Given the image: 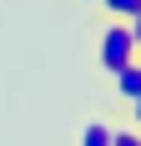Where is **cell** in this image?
<instances>
[{
    "mask_svg": "<svg viewBox=\"0 0 141 146\" xmlns=\"http://www.w3.org/2000/svg\"><path fill=\"white\" fill-rule=\"evenodd\" d=\"M76 5H101V0H76Z\"/></svg>",
    "mask_w": 141,
    "mask_h": 146,
    "instance_id": "8",
    "label": "cell"
},
{
    "mask_svg": "<svg viewBox=\"0 0 141 146\" xmlns=\"http://www.w3.org/2000/svg\"><path fill=\"white\" fill-rule=\"evenodd\" d=\"M111 146H141V131L121 121V126H116V136H111Z\"/></svg>",
    "mask_w": 141,
    "mask_h": 146,
    "instance_id": "5",
    "label": "cell"
},
{
    "mask_svg": "<svg viewBox=\"0 0 141 146\" xmlns=\"http://www.w3.org/2000/svg\"><path fill=\"white\" fill-rule=\"evenodd\" d=\"M141 50H136V40H131V25L126 20H111V25L101 30V40H96V66L106 76H116L121 66H131Z\"/></svg>",
    "mask_w": 141,
    "mask_h": 146,
    "instance_id": "1",
    "label": "cell"
},
{
    "mask_svg": "<svg viewBox=\"0 0 141 146\" xmlns=\"http://www.w3.org/2000/svg\"><path fill=\"white\" fill-rule=\"evenodd\" d=\"M111 136H116V121H106V116H91L76 131V146H111Z\"/></svg>",
    "mask_w": 141,
    "mask_h": 146,
    "instance_id": "3",
    "label": "cell"
},
{
    "mask_svg": "<svg viewBox=\"0 0 141 146\" xmlns=\"http://www.w3.org/2000/svg\"><path fill=\"white\" fill-rule=\"evenodd\" d=\"M126 126H136V131H141V101H136V106H126Z\"/></svg>",
    "mask_w": 141,
    "mask_h": 146,
    "instance_id": "7",
    "label": "cell"
},
{
    "mask_svg": "<svg viewBox=\"0 0 141 146\" xmlns=\"http://www.w3.org/2000/svg\"><path fill=\"white\" fill-rule=\"evenodd\" d=\"M101 10L111 15V20H131V15L141 10V0H101Z\"/></svg>",
    "mask_w": 141,
    "mask_h": 146,
    "instance_id": "4",
    "label": "cell"
},
{
    "mask_svg": "<svg viewBox=\"0 0 141 146\" xmlns=\"http://www.w3.org/2000/svg\"><path fill=\"white\" fill-rule=\"evenodd\" d=\"M136 60H141V56H136Z\"/></svg>",
    "mask_w": 141,
    "mask_h": 146,
    "instance_id": "9",
    "label": "cell"
},
{
    "mask_svg": "<svg viewBox=\"0 0 141 146\" xmlns=\"http://www.w3.org/2000/svg\"><path fill=\"white\" fill-rule=\"evenodd\" d=\"M126 25H131V40H136V50H141V10H136V15H131Z\"/></svg>",
    "mask_w": 141,
    "mask_h": 146,
    "instance_id": "6",
    "label": "cell"
},
{
    "mask_svg": "<svg viewBox=\"0 0 141 146\" xmlns=\"http://www.w3.org/2000/svg\"><path fill=\"white\" fill-rule=\"evenodd\" d=\"M106 81H111V96H116L121 106H136V101H141V60L121 66V71H116V76H106Z\"/></svg>",
    "mask_w": 141,
    "mask_h": 146,
    "instance_id": "2",
    "label": "cell"
}]
</instances>
